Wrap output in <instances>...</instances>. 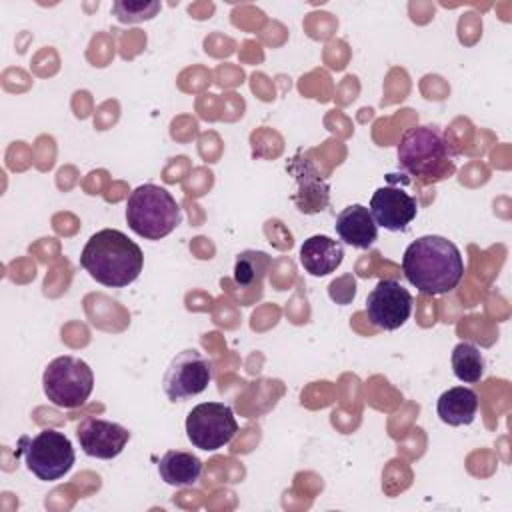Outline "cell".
Here are the masks:
<instances>
[{
    "instance_id": "cell-19",
    "label": "cell",
    "mask_w": 512,
    "mask_h": 512,
    "mask_svg": "<svg viewBox=\"0 0 512 512\" xmlns=\"http://www.w3.org/2000/svg\"><path fill=\"white\" fill-rule=\"evenodd\" d=\"M112 12L120 22L134 24L142 20H152L160 12V2H128V0H116L112 4Z\"/></svg>"
},
{
    "instance_id": "cell-7",
    "label": "cell",
    "mask_w": 512,
    "mask_h": 512,
    "mask_svg": "<svg viewBox=\"0 0 512 512\" xmlns=\"http://www.w3.org/2000/svg\"><path fill=\"white\" fill-rule=\"evenodd\" d=\"M238 432L232 408L224 402H202L186 416V436L194 448L214 452L226 446Z\"/></svg>"
},
{
    "instance_id": "cell-18",
    "label": "cell",
    "mask_w": 512,
    "mask_h": 512,
    "mask_svg": "<svg viewBox=\"0 0 512 512\" xmlns=\"http://www.w3.org/2000/svg\"><path fill=\"white\" fill-rule=\"evenodd\" d=\"M270 256L260 250H244L238 254L234 262V280L242 288H250L260 284L264 274L268 272Z\"/></svg>"
},
{
    "instance_id": "cell-2",
    "label": "cell",
    "mask_w": 512,
    "mask_h": 512,
    "mask_svg": "<svg viewBox=\"0 0 512 512\" xmlns=\"http://www.w3.org/2000/svg\"><path fill=\"white\" fill-rule=\"evenodd\" d=\"M80 266L102 286L124 288L140 276L144 254L124 232L104 228L88 238L80 254Z\"/></svg>"
},
{
    "instance_id": "cell-3",
    "label": "cell",
    "mask_w": 512,
    "mask_h": 512,
    "mask_svg": "<svg viewBox=\"0 0 512 512\" xmlns=\"http://www.w3.org/2000/svg\"><path fill=\"white\" fill-rule=\"evenodd\" d=\"M398 168L424 184L440 182L456 172V154L442 128L420 124L400 138Z\"/></svg>"
},
{
    "instance_id": "cell-13",
    "label": "cell",
    "mask_w": 512,
    "mask_h": 512,
    "mask_svg": "<svg viewBox=\"0 0 512 512\" xmlns=\"http://www.w3.org/2000/svg\"><path fill=\"white\" fill-rule=\"evenodd\" d=\"M334 230L344 244L360 250L370 248L378 238V224L374 222L370 210L362 204L342 208L336 216Z\"/></svg>"
},
{
    "instance_id": "cell-14",
    "label": "cell",
    "mask_w": 512,
    "mask_h": 512,
    "mask_svg": "<svg viewBox=\"0 0 512 512\" xmlns=\"http://www.w3.org/2000/svg\"><path fill=\"white\" fill-rule=\"evenodd\" d=\"M344 260V248L340 240L324 234L306 238L300 246V264L310 276H326L334 272Z\"/></svg>"
},
{
    "instance_id": "cell-5",
    "label": "cell",
    "mask_w": 512,
    "mask_h": 512,
    "mask_svg": "<svg viewBox=\"0 0 512 512\" xmlns=\"http://www.w3.org/2000/svg\"><path fill=\"white\" fill-rule=\"evenodd\" d=\"M16 454L24 460L26 468L44 482L60 480L76 462L70 438L52 428H46L36 436H20Z\"/></svg>"
},
{
    "instance_id": "cell-9",
    "label": "cell",
    "mask_w": 512,
    "mask_h": 512,
    "mask_svg": "<svg viewBox=\"0 0 512 512\" xmlns=\"http://www.w3.org/2000/svg\"><path fill=\"white\" fill-rule=\"evenodd\" d=\"M412 314V294L392 278H382L366 298V316L380 330H398Z\"/></svg>"
},
{
    "instance_id": "cell-1",
    "label": "cell",
    "mask_w": 512,
    "mask_h": 512,
    "mask_svg": "<svg viewBox=\"0 0 512 512\" xmlns=\"http://www.w3.org/2000/svg\"><path fill=\"white\" fill-rule=\"evenodd\" d=\"M406 280L428 296L452 292L464 276V260L454 242L444 236L426 234L408 244L402 256Z\"/></svg>"
},
{
    "instance_id": "cell-20",
    "label": "cell",
    "mask_w": 512,
    "mask_h": 512,
    "mask_svg": "<svg viewBox=\"0 0 512 512\" xmlns=\"http://www.w3.org/2000/svg\"><path fill=\"white\" fill-rule=\"evenodd\" d=\"M328 292H330V298L336 300L338 304H344V300L348 304L354 298V294H356V282H354V278L350 274H346V276L334 280L330 284Z\"/></svg>"
},
{
    "instance_id": "cell-17",
    "label": "cell",
    "mask_w": 512,
    "mask_h": 512,
    "mask_svg": "<svg viewBox=\"0 0 512 512\" xmlns=\"http://www.w3.org/2000/svg\"><path fill=\"white\" fill-rule=\"evenodd\" d=\"M452 372L454 376L464 382V384H476L484 376L486 362L482 352L470 344V342H460L452 350Z\"/></svg>"
},
{
    "instance_id": "cell-4",
    "label": "cell",
    "mask_w": 512,
    "mask_h": 512,
    "mask_svg": "<svg viewBox=\"0 0 512 512\" xmlns=\"http://www.w3.org/2000/svg\"><path fill=\"white\" fill-rule=\"evenodd\" d=\"M126 222L134 234L160 240L182 222V210L164 186L140 184L126 200Z\"/></svg>"
},
{
    "instance_id": "cell-16",
    "label": "cell",
    "mask_w": 512,
    "mask_h": 512,
    "mask_svg": "<svg viewBox=\"0 0 512 512\" xmlns=\"http://www.w3.org/2000/svg\"><path fill=\"white\" fill-rule=\"evenodd\" d=\"M202 460L186 450H168L158 462L160 478L174 488L194 486L202 474Z\"/></svg>"
},
{
    "instance_id": "cell-15",
    "label": "cell",
    "mask_w": 512,
    "mask_h": 512,
    "mask_svg": "<svg viewBox=\"0 0 512 512\" xmlns=\"http://www.w3.org/2000/svg\"><path fill=\"white\" fill-rule=\"evenodd\" d=\"M438 418L448 426L472 424L478 412V394L466 386H454L440 394L436 402Z\"/></svg>"
},
{
    "instance_id": "cell-6",
    "label": "cell",
    "mask_w": 512,
    "mask_h": 512,
    "mask_svg": "<svg viewBox=\"0 0 512 512\" xmlns=\"http://www.w3.org/2000/svg\"><path fill=\"white\" fill-rule=\"evenodd\" d=\"M42 388L54 406L72 410L90 398L94 390V374L82 358L70 354L58 356L44 368Z\"/></svg>"
},
{
    "instance_id": "cell-10",
    "label": "cell",
    "mask_w": 512,
    "mask_h": 512,
    "mask_svg": "<svg viewBox=\"0 0 512 512\" xmlns=\"http://www.w3.org/2000/svg\"><path fill=\"white\" fill-rule=\"evenodd\" d=\"M76 438L86 456L112 460L116 458L128 444L130 432L118 422H110L96 416H86L76 426Z\"/></svg>"
},
{
    "instance_id": "cell-12",
    "label": "cell",
    "mask_w": 512,
    "mask_h": 512,
    "mask_svg": "<svg viewBox=\"0 0 512 512\" xmlns=\"http://www.w3.org/2000/svg\"><path fill=\"white\" fill-rule=\"evenodd\" d=\"M286 170L296 180V192L290 196L302 214H318L330 202V186L320 170L308 160L294 156Z\"/></svg>"
},
{
    "instance_id": "cell-8",
    "label": "cell",
    "mask_w": 512,
    "mask_h": 512,
    "mask_svg": "<svg viewBox=\"0 0 512 512\" xmlns=\"http://www.w3.org/2000/svg\"><path fill=\"white\" fill-rule=\"evenodd\" d=\"M210 380H212V362L196 348H188L178 352L170 360L162 376V386L168 400L178 402L204 392Z\"/></svg>"
},
{
    "instance_id": "cell-11",
    "label": "cell",
    "mask_w": 512,
    "mask_h": 512,
    "mask_svg": "<svg viewBox=\"0 0 512 512\" xmlns=\"http://www.w3.org/2000/svg\"><path fill=\"white\" fill-rule=\"evenodd\" d=\"M370 214L378 226L390 232H402L418 214V202L398 186H382L370 198Z\"/></svg>"
}]
</instances>
